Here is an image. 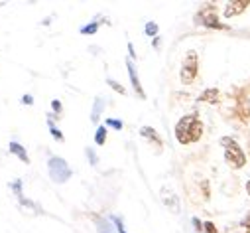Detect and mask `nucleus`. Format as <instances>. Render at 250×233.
Segmentation results:
<instances>
[{
  "label": "nucleus",
  "instance_id": "1",
  "mask_svg": "<svg viewBox=\"0 0 250 233\" xmlns=\"http://www.w3.org/2000/svg\"><path fill=\"white\" fill-rule=\"evenodd\" d=\"M203 135V123L197 119V115H185L175 125V139L179 144H193Z\"/></svg>",
  "mask_w": 250,
  "mask_h": 233
},
{
  "label": "nucleus",
  "instance_id": "2",
  "mask_svg": "<svg viewBox=\"0 0 250 233\" xmlns=\"http://www.w3.org/2000/svg\"><path fill=\"white\" fill-rule=\"evenodd\" d=\"M47 170H49V178L55 182V184H65L69 178H71V168L69 164L61 158V156H51L47 160Z\"/></svg>",
  "mask_w": 250,
  "mask_h": 233
},
{
  "label": "nucleus",
  "instance_id": "3",
  "mask_svg": "<svg viewBox=\"0 0 250 233\" xmlns=\"http://www.w3.org/2000/svg\"><path fill=\"white\" fill-rule=\"evenodd\" d=\"M221 146L225 148V160L232 166V168H242L246 164V156L242 152V148L238 146V142L230 137H223L221 139Z\"/></svg>",
  "mask_w": 250,
  "mask_h": 233
},
{
  "label": "nucleus",
  "instance_id": "4",
  "mask_svg": "<svg viewBox=\"0 0 250 233\" xmlns=\"http://www.w3.org/2000/svg\"><path fill=\"white\" fill-rule=\"evenodd\" d=\"M197 70H199V57H197V51H187V55H185V60H183V64H181V81L185 83V85H189V83H193L195 81V77H197Z\"/></svg>",
  "mask_w": 250,
  "mask_h": 233
},
{
  "label": "nucleus",
  "instance_id": "5",
  "mask_svg": "<svg viewBox=\"0 0 250 233\" xmlns=\"http://www.w3.org/2000/svg\"><path fill=\"white\" fill-rule=\"evenodd\" d=\"M195 24L199 26H207V28H215V30H227V24H221L217 18V8L213 4L203 6L197 14H195Z\"/></svg>",
  "mask_w": 250,
  "mask_h": 233
},
{
  "label": "nucleus",
  "instance_id": "6",
  "mask_svg": "<svg viewBox=\"0 0 250 233\" xmlns=\"http://www.w3.org/2000/svg\"><path fill=\"white\" fill-rule=\"evenodd\" d=\"M160 198H162V202L171 210V211H179V198H177V194L169 188V186H164L162 190H160Z\"/></svg>",
  "mask_w": 250,
  "mask_h": 233
},
{
  "label": "nucleus",
  "instance_id": "7",
  "mask_svg": "<svg viewBox=\"0 0 250 233\" xmlns=\"http://www.w3.org/2000/svg\"><path fill=\"white\" fill-rule=\"evenodd\" d=\"M246 6H250V0H234L225 6V18H234L238 14H242L246 10Z\"/></svg>",
  "mask_w": 250,
  "mask_h": 233
},
{
  "label": "nucleus",
  "instance_id": "8",
  "mask_svg": "<svg viewBox=\"0 0 250 233\" xmlns=\"http://www.w3.org/2000/svg\"><path fill=\"white\" fill-rule=\"evenodd\" d=\"M126 70H128V75H130V83H132V87H134V91L138 93V97H146V93H144V89H142V85H140V79H138V73H136V68H134V64H132V60H126Z\"/></svg>",
  "mask_w": 250,
  "mask_h": 233
},
{
  "label": "nucleus",
  "instance_id": "9",
  "mask_svg": "<svg viewBox=\"0 0 250 233\" xmlns=\"http://www.w3.org/2000/svg\"><path fill=\"white\" fill-rule=\"evenodd\" d=\"M8 150H10V154H14V156H18L24 164H30V156H28V152H26V148L20 144V142H16V140H12L10 144H8Z\"/></svg>",
  "mask_w": 250,
  "mask_h": 233
},
{
  "label": "nucleus",
  "instance_id": "10",
  "mask_svg": "<svg viewBox=\"0 0 250 233\" xmlns=\"http://www.w3.org/2000/svg\"><path fill=\"white\" fill-rule=\"evenodd\" d=\"M95 223H97V231H99V233H118L116 227H112V221H108V219H104V217L95 215Z\"/></svg>",
  "mask_w": 250,
  "mask_h": 233
},
{
  "label": "nucleus",
  "instance_id": "11",
  "mask_svg": "<svg viewBox=\"0 0 250 233\" xmlns=\"http://www.w3.org/2000/svg\"><path fill=\"white\" fill-rule=\"evenodd\" d=\"M140 135H142L144 139H148V140H152V142H154V144H156L158 148H162V144H164V142H162V139H160V135H158V133H156V131H154L152 127H142V129H140Z\"/></svg>",
  "mask_w": 250,
  "mask_h": 233
},
{
  "label": "nucleus",
  "instance_id": "12",
  "mask_svg": "<svg viewBox=\"0 0 250 233\" xmlns=\"http://www.w3.org/2000/svg\"><path fill=\"white\" fill-rule=\"evenodd\" d=\"M219 97H221V93H219V89H207V91H203L201 95H199V99L197 101H203V103H219Z\"/></svg>",
  "mask_w": 250,
  "mask_h": 233
},
{
  "label": "nucleus",
  "instance_id": "13",
  "mask_svg": "<svg viewBox=\"0 0 250 233\" xmlns=\"http://www.w3.org/2000/svg\"><path fill=\"white\" fill-rule=\"evenodd\" d=\"M103 109H104V101H103L101 97H97V99H95V105H93V111H91V121H93V123L99 121Z\"/></svg>",
  "mask_w": 250,
  "mask_h": 233
},
{
  "label": "nucleus",
  "instance_id": "14",
  "mask_svg": "<svg viewBox=\"0 0 250 233\" xmlns=\"http://www.w3.org/2000/svg\"><path fill=\"white\" fill-rule=\"evenodd\" d=\"M104 140H106V129H104V127H99L97 133H95V142H97L99 146H103Z\"/></svg>",
  "mask_w": 250,
  "mask_h": 233
},
{
  "label": "nucleus",
  "instance_id": "15",
  "mask_svg": "<svg viewBox=\"0 0 250 233\" xmlns=\"http://www.w3.org/2000/svg\"><path fill=\"white\" fill-rule=\"evenodd\" d=\"M47 125H49V133H51V137H53L55 140H59V142H63V135H61V131H59V129H55V125H53L51 121H49Z\"/></svg>",
  "mask_w": 250,
  "mask_h": 233
},
{
  "label": "nucleus",
  "instance_id": "16",
  "mask_svg": "<svg viewBox=\"0 0 250 233\" xmlns=\"http://www.w3.org/2000/svg\"><path fill=\"white\" fill-rule=\"evenodd\" d=\"M10 190H14V194L18 196V200L24 198V194H22V180H14V182L10 184Z\"/></svg>",
  "mask_w": 250,
  "mask_h": 233
},
{
  "label": "nucleus",
  "instance_id": "17",
  "mask_svg": "<svg viewBox=\"0 0 250 233\" xmlns=\"http://www.w3.org/2000/svg\"><path fill=\"white\" fill-rule=\"evenodd\" d=\"M97 30H99V22H93V24H89V26H83V28H81V34L87 36V34H95Z\"/></svg>",
  "mask_w": 250,
  "mask_h": 233
},
{
  "label": "nucleus",
  "instance_id": "18",
  "mask_svg": "<svg viewBox=\"0 0 250 233\" xmlns=\"http://www.w3.org/2000/svg\"><path fill=\"white\" fill-rule=\"evenodd\" d=\"M144 32H146V36H156L158 34V24L156 22H148L146 28H144Z\"/></svg>",
  "mask_w": 250,
  "mask_h": 233
},
{
  "label": "nucleus",
  "instance_id": "19",
  "mask_svg": "<svg viewBox=\"0 0 250 233\" xmlns=\"http://www.w3.org/2000/svg\"><path fill=\"white\" fill-rule=\"evenodd\" d=\"M106 83H108V85H110L114 91H118L120 95H124V93H126V89H124V87H122L118 81H114V79H106Z\"/></svg>",
  "mask_w": 250,
  "mask_h": 233
},
{
  "label": "nucleus",
  "instance_id": "20",
  "mask_svg": "<svg viewBox=\"0 0 250 233\" xmlns=\"http://www.w3.org/2000/svg\"><path fill=\"white\" fill-rule=\"evenodd\" d=\"M110 221L116 225V231H118V233H128L126 229H124V225H122V219H120V217H112Z\"/></svg>",
  "mask_w": 250,
  "mask_h": 233
},
{
  "label": "nucleus",
  "instance_id": "21",
  "mask_svg": "<svg viewBox=\"0 0 250 233\" xmlns=\"http://www.w3.org/2000/svg\"><path fill=\"white\" fill-rule=\"evenodd\" d=\"M106 127H112V129L120 131V129H122V121H116V119H106Z\"/></svg>",
  "mask_w": 250,
  "mask_h": 233
},
{
  "label": "nucleus",
  "instance_id": "22",
  "mask_svg": "<svg viewBox=\"0 0 250 233\" xmlns=\"http://www.w3.org/2000/svg\"><path fill=\"white\" fill-rule=\"evenodd\" d=\"M87 156H89V160H91V164H93V166L99 162V158H97V154H95V150H93V148H87Z\"/></svg>",
  "mask_w": 250,
  "mask_h": 233
},
{
  "label": "nucleus",
  "instance_id": "23",
  "mask_svg": "<svg viewBox=\"0 0 250 233\" xmlns=\"http://www.w3.org/2000/svg\"><path fill=\"white\" fill-rule=\"evenodd\" d=\"M240 225L244 227V231H246V233H250V211H248V215H246V217L240 221Z\"/></svg>",
  "mask_w": 250,
  "mask_h": 233
},
{
  "label": "nucleus",
  "instance_id": "24",
  "mask_svg": "<svg viewBox=\"0 0 250 233\" xmlns=\"http://www.w3.org/2000/svg\"><path fill=\"white\" fill-rule=\"evenodd\" d=\"M203 229H205L207 233H215V231H217V227H215V225H213L211 221H207V223H203Z\"/></svg>",
  "mask_w": 250,
  "mask_h": 233
},
{
  "label": "nucleus",
  "instance_id": "25",
  "mask_svg": "<svg viewBox=\"0 0 250 233\" xmlns=\"http://www.w3.org/2000/svg\"><path fill=\"white\" fill-rule=\"evenodd\" d=\"M51 107H53V111H55V113H61V109H63L57 99H53V101H51Z\"/></svg>",
  "mask_w": 250,
  "mask_h": 233
},
{
  "label": "nucleus",
  "instance_id": "26",
  "mask_svg": "<svg viewBox=\"0 0 250 233\" xmlns=\"http://www.w3.org/2000/svg\"><path fill=\"white\" fill-rule=\"evenodd\" d=\"M22 103H24V105H34V97H32V95H24V97H22Z\"/></svg>",
  "mask_w": 250,
  "mask_h": 233
},
{
  "label": "nucleus",
  "instance_id": "27",
  "mask_svg": "<svg viewBox=\"0 0 250 233\" xmlns=\"http://www.w3.org/2000/svg\"><path fill=\"white\" fill-rule=\"evenodd\" d=\"M193 225H195V229H197V231H201V229H203V223H201L197 217H193Z\"/></svg>",
  "mask_w": 250,
  "mask_h": 233
},
{
  "label": "nucleus",
  "instance_id": "28",
  "mask_svg": "<svg viewBox=\"0 0 250 233\" xmlns=\"http://www.w3.org/2000/svg\"><path fill=\"white\" fill-rule=\"evenodd\" d=\"M246 192H248V196H250V180H248V184H246Z\"/></svg>",
  "mask_w": 250,
  "mask_h": 233
}]
</instances>
